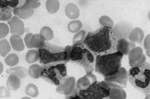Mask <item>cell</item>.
I'll list each match as a JSON object with an SVG mask.
<instances>
[{"mask_svg":"<svg viewBox=\"0 0 150 99\" xmlns=\"http://www.w3.org/2000/svg\"><path fill=\"white\" fill-rule=\"evenodd\" d=\"M4 71V65L1 61H0V75Z\"/></svg>","mask_w":150,"mask_h":99,"instance_id":"obj_39","label":"cell"},{"mask_svg":"<svg viewBox=\"0 0 150 99\" xmlns=\"http://www.w3.org/2000/svg\"><path fill=\"white\" fill-rule=\"evenodd\" d=\"M21 81L19 77L14 74H10L6 80V86L8 90H16L20 86Z\"/></svg>","mask_w":150,"mask_h":99,"instance_id":"obj_19","label":"cell"},{"mask_svg":"<svg viewBox=\"0 0 150 99\" xmlns=\"http://www.w3.org/2000/svg\"><path fill=\"white\" fill-rule=\"evenodd\" d=\"M72 46L65 48L50 43L45 44L38 50L40 63L43 66L67 63L69 61V55Z\"/></svg>","mask_w":150,"mask_h":99,"instance_id":"obj_2","label":"cell"},{"mask_svg":"<svg viewBox=\"0 0 150 99\" xmlns=\"http://www.w3.org/2000/svg\"><path fill=\"white\" fill-rule=\"evenodd\" d=\"M19 56L13 53L9 54L5 59V63L9 67H13L19 63Z\"/></svg>","mask_w":150,"mask_h":99,"instance_id":"obj_31","label":"cell"},{"mask_svg":"<svg viewBox=\"0 0 150 99\" xmlns=\"http://www.w3.org/2000/svg\"><path fill=\"white\" fill-rule=\"evenodd\" d=\"M144 33L143 30L139 27H136L132 29L128 36V40L133 43H142L144 40Z\"/></svg>","mask_w":150,"mask_h":99,"instance_id":"obj_16","label":"cell"},{"mask_svg":"<svg viewBox=\"0 0 150 99\" xmlns=\"http://www.w3.org/2000/svg\"><path fill=\"white\" fill-rule=\"evenodd\" d=\"M21 99H32L31 98H29V97H23V98H22Z\"/></svg>","mask_w":150,"mask_h":99,"instance_id":"obj_41","label":"cell"},{"mask_svg":"<svg viewBox=\"0 0 150 99\" xmlns=\"http://www.w3.org/2000/svg\"><path fill=\"white\" fill-rule=\"evenodd\" d=\"M25 93L27 95L32 98L37 97L39 95V90L37 86L34 83H29L26 86Z\"/></svg>","mask_w":150,"mask_h":99,"instance_id":"obj_32","label":"cell"},{"mask_svg":"<svg viewBox=\"0 0 150 99\" xmlns=\"http://www.w3.org/2000/svg\"><path fill=\"white\" fill-rule=\"evenodd\" d=\"M123 54L120 52L98 55L95 58V71L105 78L115 74L121 67Z\"/></svg>","mask_w":150,"mask_h":99,"instance_id":"obj_3","label":"cell"},{"mask_svg":"<svg viewBox=\"0 0 150 99\" xmlns=\"http://www.w3.org/2000/svg\"><path fill=\"white\" fill-rule=\"evenodd\" d=\"M11 94L6 89V88L4 86H1L0 88V98L4 97H10Z\"/></svg>","mask_w":150,"mask_h":99,"instance_id":"obj_38","label":"cell"},{"mask_svg":"<svg viewBox=\"0 0 150 99\" xmlns=\"http://www.w3.org/2000/svg\"><path fill=\"white\" fill-rule=\"evenodd\" d=\"M24 40L25 46L29 49L38 48L39 49L46 43V41L42 38L39 34L28 33L26 34Z\"/></svg>","mask_w":150,"mask_h":99,"instance_id":"obj_11","label":"cell"},{"mask_svg":"<svg viewBox=\"0 0 150 99\" xmlns=\"http://www.w3.org/2000/svg\"><path fill=\"white\" fill-rule=\"evenodd\" d=\"M146 99H150V95L147 96L146 98Z\"/></svg>","mask_w":150,"mask_h":99,"instance_id":"obj_42","label":"cell"},{"mask_svg":"<svg viewBox=\"0 0 150 99\" xmlns=\"http://www.w3.org/2000/svg\"><path fill=\"white\" fill-rule=\"evenodd\" d=\"M129 64L132 67L141 65L146 62V58L141 47L136 46L133 48L128 54Z\"/></svg>","mask_w":150,"mask_h":99,"instance_id":"obj_9","label":"cell"},{"mask_svg":"<svg viewBox=\"0 0 150 99\" xmlns=\"http://www.w3.org/2000/svg\"><path fill=\"white\" fill-rule=\"evenodd\" d=\"M87 36V33L85 30H81L77 33H76L74 38H73V43L74 45H77L83 43L84 41L86 38V37Z\"/></svg>","mask_w":150,"mask_h":99,"instance_id":"obj_33","label":"cell"},{"mask_svg":"<svg viewBox=\"0 0 150 99\" xmlns=\"http://www.w3.org/2000/svg\"><path fill=\"white\" fill-rule=\"evenodd\" d=\"M99 22L102 27H106L112 28L114 26V23L112 19L106 15H103L100 17Z\"/></svg>","mask_w":150,"mask_h":99,"instance_id":"obj_34","label":"cell"},{"mask_svg":"<svg viewBox=\"0 0 150 99\" xmlns=\"http://www.w3.org/2000/svg\"><path fill=\"white\" fill-rule=\"evenodd\" d=\"M25 60L28 63H34L39 60V54L37 49H31L25 55Z\"/></svg>","mask_w":150,"mask_h":99,"instance_id":"obj_27","label":"cell"},{"mask_svg":"<svg viewBox=\"0 0 150 99\" xmlns=\"http://www.w3.org/2000/svg\"><path fill=\"white\" fill-rule=\"evenodd\" d=\"M96 80V76L92 73L87 74L85 76L79 78L76 82V86L79 90H84L87 89L91 85L94 83Z\"/></svg>","mask_w":150,"mask_h":99,"instance_id":"obj_14","label":"cell"},{"mask_svg":"<svg viewBox=\"0 0 150 99\" xmlns=\"http://www.w3.org/2000/svg\"><path fill=\"white\" fill-rule=\"evenodd\" d=\"M128 78L132 86L138 90L149 95L150 90V63L131 67L127 72Z\"/></svg>","mask_w":150,"mask_h":99,"instance_id":"obj_4","label":"cell"},{"mask_svg":"<svg viewBox=\"0 0 150 99\" xmlns=\"http://www.w3.org/2000/svg\"><path fill=\"white\" fill-rule=\"evenodd\" d=\"M8 24L10 27V33L12 35L21 36L24 32V24L18 16H14L8 21Z\"/></svg>","mask_w":150,"mask_h":99,"instance_id":"obj_13","label":"cell"},{"mask_svg":"<svg viewBox=\"0 0 150 99\" xmlns=\"http://www.w3.org/2000/svg\"><path fill=\"white\" fill-rule=\"evenodd\" d=\"M65 12L68 18L72 20H77L80 16V9L74 3H69L65 7Z\"/></svg>","mask_w":150,"mask_h":99,"instance_id":"obj_17","label":"cell"},{"mask_svg":"<svg viewBox=\"0 0 150 99\" xmlns=\"http://www.w3.org/2000/svg\"><path fill=\"white\" fill-rule=\"evenodd\" d=\"M9 31L10 28L8 24L0 23V40L4 39L8 35Z\"/></svg>","mask_w":150,"mask_h":99,"instance_id":"obj_36","label":"cell"},{"mask_svg":"<svg viewBox=\"0 0 150 99\" xmlns=\"http://www.w3.org/2000/svg\"><path fill=\"white\" fill-rule=\"evenodd\" d=\"M12 18V13L9 9H2L0 11V20L5 21L11 20Z\"/></svg>","mask_w":150,"mask_h":99,"instance_id":"obj_35","label":"cell"},{"mask_svg":"<svg viewBox=\"0 0 150 99\" xmlns=\"http://www.w3.org/2000/svg\"><path fill=\"white\" fill-rule=\"evenodd\" d=\"M127 71L126 69L123 67H121L114 75L105 78V81L115 83L120 85L122 89L126 88L127 85Z\"/></svg>","mask_w":150,"mask_h":99,"instance_id":"obj_10","label":"cell"},{"mask_svg":"<svg viewBox=\"0 0 150 99\" xmlns=\"http://www.w3.org/2000/svg\"><path fill=\"white\" fill-rule=\"evenodd\" d=\"M83 24L80 20H74L69 23L68 25V29L72 33H77L81 30Z\"/></svg>","mask_w":150,"mask_h":99,"instance_id":"obj_29","label":"cell"},{"mask_svg":"<svg viewBox=\"0 0 150 99\" xmlns=\"http://www.w3.org/2000/svg\"><path fill=\"white\" fill-rule=\"evenodd\" d=\"M40 77L58 86L67 78V67L64 63L43 66L42 67Z\"/></svg>","mask_w":150,"mask_h":99,"instance_id":"obj_6","label":"cell"},{"mask_svg":"<svg viewBox=\"0 0 150 99\" xmlns=\"http://www.w3.org/2000/svg\"><path fill=\"white\" fill-rule=\"evenodd\" d=\"M79 96L83 99H104L109 96V89L103 81H96L87 89L79 91Z\"/></svg>","mask_w":150,"mask_h":99,"instance_id":"obj_7","label":"cell"},{"mask_svg":"<svg viewBox=\"0 0 150 99\" xmlns=\"http://www.w3.org/2000/svg\"><path fill=\"white\" fill-rule=\"evenodd\" d=\"M133 28V27L131 23L128 21H121L114 25L112 29L114 34L119 40L121 39L127 40Z\"/></svg>","mask_w":150,"mask_h":99,"instance_id":"obj_8","label":"cell"},{"mask_svg":"<svg viewBox=\"0 0 150 99\" xmlns=\"http://www.w3.org/2000/svg\"><path fill=\"white\" fill-rule=\"evenodd\" d=\"M68 99H83L82 98H81L80 96L79 95H75L74 96H72L70 98H69Z\"/></svg>","mask_w":150,"mask_h":99,"instance_id":"obj_40","label":"cell"},{"mask_svg":"<svg viewBox=\"0 0 150 99\" xmlns=\"http://www.w3.org/2000/svg\"><path fill=\"white\" fill-rule=\"evenodd\" d=\"M9 41L11 47L15 51L21 52L25 49L24 42H23L22 38L18 35H12Z\"/></svg>","mask_w":150,"mask_h":99,"instance_id":"obj_18","label":"cell"},{"mask_svg":"<svg viewBox=\"0 0 150 99\" xmlns=\"http://www.w3.org/2000/svg\"><path fill=\"white\" fill-rule=\"evenodd\" d=\"M109 97L110 99H126L127 93L121 88H110Z\"/></svg>","mask_w":150,"mask_h":99,"instance_id":"obj_20","label":"cell"},{"mask_svg":"<svg viewBox=\"0 0 150 99\" xmlns=\"http://www.w3.org/2000/svg\"><path fill=\"white\" fill-rule=\"evenodd\" d=\"M40 36L45 41H49L54 38V33L53 30L48 26L42 28L39 33Z\"/></svg>","mask_w":150,"mask_h":99,"instance_id":"obj_23","label":"cell"},{"mask_svg":"<svg viewBox=\"0 0 150 99\" xmlns=\"http://www.w3.org/2000/svg\"><path fill=\"white\" fill-rule=\"evenodd\" d=\"M13 14L20 19H27L33 16L34 11L33 9L27 10L20 7H17L13 10Z\"/></svg>","mask_w":150,"mask_h":99,"instance_id":"obj_21","label":"cell"},{"mask_svg":"<svg viewBox=\"0 0 150 99\" xmlns=\"http://www.w3.org/2000/svg\"><path fill=\"white\" fill-rule=\"evenodd\" d=\"M11 46L6 39L0 40V55L5 57L11 51Z\"/></svg>","mask_w":150,"mask_h":99,"instance_id":"obj_26","label":"cell"},{"mask_svg":"<svg viewBox=\"0 0 150 99\" xmlns=\"http://www.w3.org/2000/svg\"><path fill=\"white\" fill-rule=\"evenodd\" d=\"M69 60L83 67L87 74L91 73L94 70L95 63L94 54L83 43L72 46Z\"/></svg>","mask_w":150,"mask_h":99,"instance_id":"obj_5","label":"cell"},{"mask_svg":"<svg viewBox=\"0 0 150 99\" xmlns=\"http://www.w3.org/2000/svg\"><path fill=\"white\" fill-rule=\"evenodd\" d=\"M0 9H1V8H0Z\"/></svg>","mask_w":150,"mask_h":99,"instance_id":"obj_43","label":"cell"},{"mask_svg":"<svg viewBox=\"0 0 150 99\" xmlns=\"http://www.w3.org/2000/svg\"><path fill=\"white\" fill-rule=\"evenodd\" d=\"M42 71V66L34 64L31 65L28 70L29 75L34 79H38L40 77V74Z\"/></svg>","mask_w":150,"mask_h":99,"instance_id":"obj_25","label":"cell"},{"mask_svg":"<svg viewBox=\"0 0 150 99\" xmlns=\"http://www.w3.org/2000/svg\"><path fill=\"white\" fill-rule=\"evenodd\" d=\"M118 41L112 28L102 27L88 33L83 44L96 56L117 52Z\"/></svg>","mask_w":150,"mask_h":99,"instance_id":"obj_1","label":"cell"},{"mask_svg":"<svg viewBox=\"0 0 150 99\" xmlns=\"http://www.w3.org/2000/svg\"><path fill=\"white\" fill-rule=\"evenodd\" d=\"M19 2V0H0V8L2 9H9V8L15 9L17 8Z\"/></svg>","mask_w":150,"mask_h":99,"instance_id":"obj_30","label":"cell"},{"mask_svg":"<svg viewBox=\"0 0 150 99\" xmlns=\"http://www.w3.org/2000/svg\"><path fill=\"white\" fill-rule=\"evenodd\" d=\"M150 35L147 36L144 40V46L146 51L147 55L150 57Z\"/></svg>","mask_w":150,"mask_h":99,"instance_id":"obj_37","label":"cell"},{"mask_svg":"<svg viewBox=\"0 0 150 99\" xmlns=\"http://www.w3.org/2000/svg\"><path fill=\"white\" fill-rule=\"evenodd\" d=\"M136 47V44L126 39L118 40L117 46V51L121 52L123 55H128L129 52Z\"/></svg>","mask_w":150,"mask_h":99,"instance_id":"obj_15","label":"cell"},{"mask_svg":"<svg viewBox=\"0 0 150 99\" xmlns=\"http://www.w3.org/2000/svg\"><path fill=\"white\" fill-rule=\"evenodd\" d=\"M23 2V4L19 7L27 10H34V9L37 8L40 5V2L36 0H27Z\"/></svg>","mask_w":150,"mask_h":99,"instance_id":"obj_28","label":"cell"},{"mask_svg":"<svg viewBox=\"0 0 150 99\" xmlns=\"http://www.w3.org/2000/svg\"><path fill=\"white\" fill-rule=\"evenodd\" d=\"M60 3L57 0H49L46 2V8L49 14H55L59 10Z\"/></svg>","mask_w":150,"mask_h":99,"instance_id":"obj_24","label":"cell"},{"mask_svg":"<svg viewBox=\"0 0 150 99\" xmlns=\"http://www.w3.org/2000/svg\"><path fill=\"white\" fill-rule=\"evenodd\" d=\"M6 74H14L19 77V78H24L26 77L28 75V70L21 66H18L15 67H11L6 70Z\"/></svg>","mask_w":150,"mask_h":99,"instance_id":"obj_22","label":"cell"},{"mask_svg":"<svg viewBox=\"0 0 150 99\" xmlns=\"http://www.w3.org/2000/svg\"><path fill=\"white\" fill-rule=\"evenodd\" d=\"M76 86V79L74 77L67 78L62 84L57 86L56 91L57 93L68 95L72 94L75 90Z\"/></svg>","mask_w":150,"mask_h":99,"instance_id":"obj_12","label":"cell"}]
</instances>
